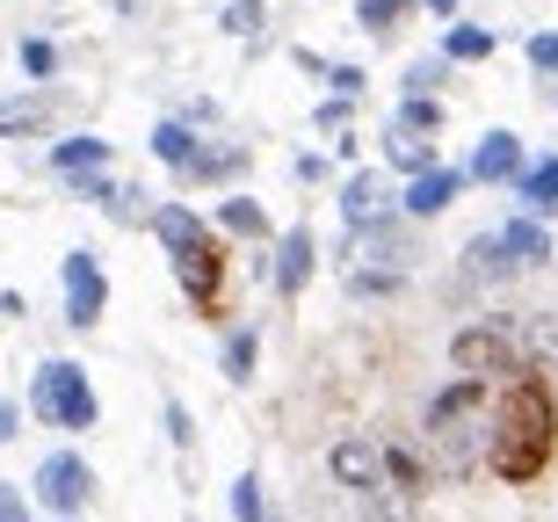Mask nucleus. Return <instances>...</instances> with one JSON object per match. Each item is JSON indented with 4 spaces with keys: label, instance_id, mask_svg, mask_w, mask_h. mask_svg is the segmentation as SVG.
<instances>
[{
    "label": "nucleus",
    "instance_id": "nucleus-1",
    "mask_svg": "<svg viewBox=\"0 0 558 522\" xmlns=\"http://www.w3.org/2000/svg\"><path fill=\"white\" fill-rule=\"evenodd\" d=\"M428 450L442 472H472L494 458V421H486V377H457L428 399Z\"/></svg>",
    "mask_w": 558,
    "mask_h": 522
},
{
    "label": "nucleus",
    "instance_id": "nucleus-2",
    "mask_svg": "<svg viewBox=\"0 0 558 522\" xmlns=\"http://www.w3.org/2000/svg\"><path fill=\"white\" fill-rule=\"evenodd\" d=\"M544 450H551V406H544L537 385H515L508 421H500V436H494V464L508 472V479H530V472L544 464Z\"/></svg>",
    "mask_w": 558,
    "mask_h": 522
},
{
    "label": "nucleus",
    "instance_id": "nucleus-3",
    "mask_svg": "<svg viewBox=\"0 0 558 522\" xmlns=\"http://www.w3.org/2000/svg\"><path fill=\"white\" fill-rule=\"evenodd\" d=\"M29 414L51 421V428H65V436H81V428H95V385H87L81 363H65V355H51L37 371V385H29Z\"/></svg>",
    "mask_w": 558,
    "mask_h": 522
},
{
    "label": "nucleus",
    "instance_id": "nucleus-4",
    "mask_svg": "<svg viewBox=\"0 0 558 522\" xmlns=\"http://www.w3.org/2000/svg\"><path fill=\"white\" fill-rule=\"evenodd\" d=\"M450 363L464 377H522V341H515V319H472V327H457L450 341Z\"/></svg>",
    "mask_w": 558,
    "mask_h": 522
},
{
    "label": "nucleus",
    "instance_id": "nucleus-5",
    "mask_svg": "<svg viewBox=\"0 0 558 522\" xmlns=\"http://www.w3.org/2000/svg\"><path fill=\"white\" fill-rule=\"evenodd\" d=\"M29 494H37L51 515H73V508L95 494V472L81 464V450H51V458L37 464V486H29Z\"/></svg>",
    "mask_w": 558,
    "mask_h": 522
},
{
    "label": "nucleus",
    "instance_id": "nucleus-6",
    "mask_svg": "<svg viewBox=\"0 0 558 522\" xmlns=\"http://www.w3.org/2000/svg\"><path fill=\"white\" fill-rule=\"evenodd\" d=\"M59 276H65V319H73V327H95V319H102V305H109V276H102V262H95L87 247H73Z\"/></svg>",
    "mask_w": 558,
    "mask_h": 522
},
{
    "label": "nucleus",
    "instance_id": "nucleus-7",
    "mask_svg": "<svg viewBox=\"0 0 558 522\" xmlns=\"http://www.w3.org/2000/svg\"><path fill=\"white\" fill-rule=\"evenodd\" d=\"M327 464H333V479L349 486V494H371V486L392 479V472H385V442H371V436H341Z\"/></svg>",
    "mask_w": 558,
    "mask_h": 522
},
{
    "label": "nucleus",
    "instance_id": "nucleus-8",
    "mask_svg": "<svg viewBox=\"0 0 558 522\" xmlns=\"http://www.w3.org/2000/svg\"><path fill=\"white\" fill-rule=\"evenodd\" d=\"M312 262H319V240H312V226H290L283 240H276V291L298 298V291H305V276H312Z\"/></svg>",
    "mask_w": 558,
    "mask_h": 522
},
{
    "label": "nucleus",
    "instance_id": "nucleus-9",
    "mask_svg": "<svg viewBox=\"0 0 558 522\" xmlns=\"http://www.w3.org/2000/svg\"><path fill=\"white\" fill-rule=\"evenodd\" d=\"M341 218H349L355 232H371V226H385V218H392V189L377 182V174H355V182L341 189Z\"/></svg>",
    "mask_w": 558,
    "mask_h": 522
},
{
    "label": "nucleus",
    "instance_id": "nucleus-10",
    "mask_svg": "<svg viewBox=\"0 0 558 522\" xmlns=\"http://www.w3.org/2000/svg\"><path fill=\"white\" fill-rule=\"evenodd\" d=\"M457 262H464V283H508V276L522 269L515 254H508V240H500V232H478V240L457 254Z\"/></svg>",
    "mask_w": 558,
    "mask_h": 522
},
{
    "label": "nucleus",
    "instance_id": "nucleus-11",
    "mask_svg": "<svg viewBox=\"0 0 558 522\" xmlns=\"http://www.w3.org/2000/svg\"><path fill=\"white\" fill-rule=\"evenodd\" d=\"M472 174H478V182H515V174H522V138H515V131H486L478 153H472Z\"/></svg>",
    "mask_w": 558,
    "mask_h": 522
},
{
    "label": "nucleus",
    "instance_id": "nucleus-12",
    "mask_svg": "<svg viewBox=\"0 0 558 522\" xmlns=\"http://www.w3.org/2000/svg\"><path fill=\"white\" fill-rule=\"evenodd\" d=\"M240 168H247V146H196L182 160V182H232Z\"/></svg>",
    "mask_w": 558,
    "mask_h": 522
},
{
    "label": "nucleus",
    "instance_id": "nucleus-13",
    "mask_svg": "<svg viewBox=\"0 0 558 522\" xmlns=\"http://www.w3.org/2000/svg\"><path fill=\"white\" fill-rule=\"evenodd\" d=\"M522 363H558V313H515Z\"/></svg>",
    "mask_w": 558,
    "mask_h": 522
},
{
    "label": "nucleus",
    "instance_id": "nucleus-14",
    "mask_svg": "<svg viewBox=\"0 0 558 522\" xmlns=\"http://www.w3.org/2000/svg\"><path fill=\"white\" fill-rule=\"evenodd\" d=\"M450 196H457V174L450 168L414 174V189H407V218H435V210H450Z\"/></svg>",
    "mask_w": 558,
    "mask_h": 522
},
{
    "label": "nucleus",
    "instance_id": "nucleus-15",
    "mask_svg": "<svg viewBox=\"0 0 558 522\" xmlns=\"http://www.w3.org/2000/svg\"><path fill=\"white\" fill-rule=\"evenodd\" d=\"M500 240H508V254H515L522 269H544V262H551V232H544L537 218H508Z\"/></svg>",
    "mask_w": 558,
    "mask_h": 522
},
{
    "label": "nucleus",
    "instance_id": "nucleus-16",
    "mask_svg": "<svg viewBox=\"0 0 558 522\" xmlns=\"http://www.w3.org/2000/svg\"><path fill=\"white\" fill-rule=\"evenodd\" d=\"M363 522H414L421 515V501H414V486H399V479H385V486H371L363 494Z\"/></svg>",
    "mask_w": 558,
    "mask_h": 522
},
{
    "label": "nucleus",
    "instance_id": "nucleus-17",
    "mask_svg": "<svg viewBox=\"0 0 558 522\" xmlns=\"http://www.w3.org/2000/svg\"><path fill=\"white\" fill-rule=\"evenodd\" d=\"M442 59H450V65L494 59V29H478V22H450V29H442Z\"/></svg>",
    "mask_w": 558,
    "mask_h": 522
},
{
    "label": "nucleus",
    "instance_id": "nucleus-18",
    "mask_svg": "<svg viewBox=\"0 0 558 522\" xmlns=\"http://www.w3.org/2000/svg\"><path fill=\"white\" fill-rule=\"evenodd\" d=\"M153 232H160V240H167V254H174V262H189V254L204 247V226H196V218H189L182 204H167L160 218H153Z\"/></svg>",
    "mask_w": 558,
    "mask_h": 522
},
{
    "label": "nucleus",
    "instance_id": "nucleus-19",
    "mask_svg": "<svg viewBox=\"0 0 558 522\" xmlns=\"http://www.w3.org/2000/svg\"><path fill=\"white\" fill-rule=\"evenodd\" d=\"M102 160H109V138H65V146H51V168L59 174H102Z\"/></svg>",
    "mask_w": 558,
    "mask_h": 522
},
{
    "label": "nucleus",
    "instance_id": "nucleus-20",
    "mask_svg": "<svg viewBox=\"0 0 558 522\" xmlns=\"http://www.w3.org/2000/svg\"><path fill=\"white\" fill-rule=\"evenodd\" d=\"M385 160H392L399 174H428V168H442L428 138H421V131H399V124H392V138H385Z\"/></svg>",
    "mask_w": 558,
    "mask_h": 522
},
{
    "label": "nucleus",
    "instance_id": "nucleus-21",
    "mask_svg": "<svg viewBox=\"0 0 558 522\" xmlns=\"http://www.w3.org/2000/svg\"><path fill=\"white\" fill-rule=\"evenodd\" d=\"M522 204L537 210V218H558V160H537V168H522Z\"/></svg>",
    "mask_w": 558,
    "mask_h": 522
},
{
    "label": "nucleus",
    "instance_id": "nucleus-22",
    "mask_svg": "<svg viewBox=\"0 0 558 522\" xmlns=\"http://www.w3.org/2000/svg\"><path fill=\"white\" fill-rule=\"evenodd\" d=\"M218 226L240 232V240H262V232H269V210L254 204V196H226V204H218Z\"/></svg>",
    "mask_w": 558,
    "mask_h": 522
},
{
    "label": "nucleus",
    "instance_id": "nucleus-23",
    "mask_svg": "<svg viewBox=\"0 0 558 522\" xmlns=\"http://www.w3.org/2000/svg\"><path fill=\"white\" fill-rule=\"evenodd\" d=\"M399 131L435 138V131H442V102H435V95H407V102H399Z\"/></svg>",
    "mask_w": 558,
    "mask_h": 522
},
{
    "label": "nucleus",
    "instance_id": "nucleus-24",
    "mask_svg": "<svg viewBox=\"0 0 558 522\" xmlns=\"http://www.w3.org/2000/svg\"><path fill=\"white\" fill-rule=\"evenodd\" d=\"M218 29H226V37H262V29H269V8H262V0H232L226 15H218Z\"/></svg>",
    "mask_w": 558,
    "mask_h": 522
},
{
    "label": "nucleus",
    "instance_id": "nucleus-25",
    "mask_svg": "<svg viewBox=\"0 0 558 522\" xmlns=\"http://www.w3.org/2000/svg\"><path fill=\"white\" fill-rule=\"evenodd\" d=\"M407 8H421V0H355V22L385 37V29H399V22H407Z\"/></svg>",
    "mask_w": 558,
    "mask_h": 522
},
{
    "label": "nucleus",
    "instance_id": "nucleus-26",
    "mask_svg": "<svg viewBox=\"0 0 558 522\" xmlns=\"http://www.w3.org/2000/svg\"><path fill=\"white\" fill-rule=\"evenodd\" d=\"M254 363H262V335L240 327V335L226 341V377H254Z\"/></svg>",
    "mask_w": 558,
    "mask_h": 522
},
{
    "label": "nucleus",
    "instance_id": "nucleus-27",
    "mask_svg": "<svg viewBox=\"0 0 558 522\" xmlns=\"http://www.w3.org/2000/svg\"><path fill=\"white\" fill-rule=\"evenodd\" d=\"M153 153H160L167 168H182L189 153H196V138H189V124H160V131H153Z\"/></svg>",
    "mask_w": 558,
    "mask_h": 522
},
{
    "label": "nucleus",
    "instance_id": "nucleus-28",
    "mask_svg": "<svg viewBox=\"0 0 558 522\" xmlns=\"http://www.w3.org/2000/svg\"><path fill=\"white\" fill-rule=\"evenodd\" d=\"M232 515L240 522H269V501H262V479H254V472L232 486Z\"/></svg>",
    "mask_w": 558,
    "mask_h": 522
},
{
    "label": "nucleus",
    "instance_id": "nucleus-29",
    "mask_svg": "<svg viewBox=\"0 0 558 522\" xmlns=\"http://www.w3.org/2000/svg\"><path fill=\"white\" fill-rule=\"evenodd\" d=\"M51 65H59V51H51V44H44V37H22V73H29V81H51Z\"/></svg>",
    "mask_w": 558,
    "mask_h": 522
},
{
    "label": "nucleus",
    "instance_id": "nucleus-30",
    "mask_svg": "<svg viewBox=\"0 0 558 522\" xmlns=\"http://www.w3.org/2000/svg\"><path fill=\"white\" fill-rule=\"evenodd\" d=\"M450 81V59H421V65H407V95H428V87H442Z\"/></svg>",
    "mask_w": 558,
    "mask_h": 522
},
{
    "label": "nucleus",
    "instance_id": "nucleus-31",
    "mask_svg": "<svg viewBox=\"0 0 558 522\" xmlns=\"http://www.w3.org/2000/svg\"><path fill=\"white\" fill-rule=\"evenodd\" d=\"M349 291H355V298H392V291H399V276H392V269H377V276H371V269H355V276H349Z\"/></svg>",
    "mask_w": 558,
    "mask_h": 522
},
{
    "label": "nucleus",
    "instance_id": "nucleus-32",
    "mask_svg": "<svg viewBox=\"0 0 558 522\" xmlns=\"http://www.w3.org/2000/svg\"><path fill=\"white\" fill-rule=\"evenodd\" d=\"M522 51H530V65H537V73H558V29H537Z\"/></svg>",
    "mask_w": 558,
    "mask_h": 522
},
{
    "label": "nucleus",
    "instance_id": "nucleus-33",
    "mask_svg": "<svg viewBox=\"0 0 558 522\" xmlns=\"http://www.w3.org/2000/svg\"><path fill=\"white\" fill-rule=\"evenodd\" d=\"M0 522H29V501H22V486H0Z\"/></svg>",
    "mask_w": 558,
    "mask_h": 522
},
{
    "label": "nucleus",
    "instance_id": "nucleus-34",
    "mask_svg": "<svg viewBox=\"0 0 558 522\" xmlns=\"http://www.w3.org/2000/svg\"><path fill=\"white\" fill-rule=\"evenodd\" d=\"M327 81H333V87H341V102H349V95H363V73H355V65H333Z\"/></svg>",
    "mask_w": 558,
    "mask_h": 522
},
{
    "label": "nucleus",
    "instance_id": "nucleus-35",
    "mask_svg": "<svg viewBox=\"0 0 558 522\" xmlns=\"http://www.w3.org/2000/svg\"><path fill=\"white\" fill-rule=\"evenodd\" d=\"M167 436L182 442V450H189V442H196V436H189V414H182V406H174V399H167Z\"/></svg>",
    "mask_w": 558,
    "mask_h": 522
},
{
    "label": "nucleus",
    "instance_id": "nucleus-36",
    "mask_svg": "<svg viewBox=\"0 0 558 522\" xmlns=\"http://www.w3.org/2000/svg\"><path fill=\"white\" fill-rule=\"evenodd\" d=\"M15 436V406H8V399H0V442Z\"/></svg>",
    "mask_w": 558,
    "mask_h": 522
},
{
    "label": "nucleus",
    "instance_id": "nucleus-37",
    "mask_svg": "<svg viewBox=\"0 0 558 522\" xmlns=\"http://www.w3.org/2000/svg\"><path fill=\"white\" fill-rule=\"evenodd\" d=\"M421 8H428V15H457V0H421Z\"/></svg>",
    "mask_w": 558,
    "mask_h": 522
},
{
    "label": "nucleus",
    "instance_id": "nucleus-38",
    "mask_svg": "<svg viewBox=\"0 0 558 522\" xmlns=\"http://www.w3.org/2000/svg\"><path fill=\"white\" fill-rule=\"evenodd\" d=\"M59 522H73V515H59Z\"/></svg>",
    "mask_w": 558,
    "mask_h": 522
},
{
    "label": "nucleus",
    "instance_id": "nucleus-39",
    "mask_svg": "<svg viewBox=\"0 0 558 522\" xmlns=\"http://www.w3.org/2000/svg\"><path fill=\"white\" fill-rule=\"evenodd\" d=\"M551 377H558V363H551Z\"/></svg>",
    "mask_w": 558,
    "mask_h": 522
}]
</instances>
